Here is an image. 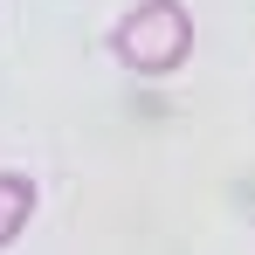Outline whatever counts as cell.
Returning a JSON list of instances; mask_svg holds the SVG:
<instances>
[{
  "mask_svg": "<svg viewBox=\"0 0 255 255\" xmlns=\"http://www.w3.org/2000/svg\"><path fill=\"white\" fill-rule=\"evenodd\" d=\"M111 55L125 69H138V76H172L193 55V14H186V0H138L118 21V35H111Z\"/></svg>",
  "mask_w": 255,
  "mask_h": 255,
  "instance_id": "1",
  "label": "cell"
},
{
  "mask_svg": "<svg viewBox=\"0 0 255 255\" xmlns=\"http://www.w3.org/2000/svg\"><path fill=\"white\" fill-rule=\"evenodd\" d=\"M28 214H35V179L28 172H0V249L28 228Z\"/></svg>",
  "mask_w": 255,
  "mask_h": 255,
  "instance_id": "2",
  "label": "cell"
}]
</instances>
